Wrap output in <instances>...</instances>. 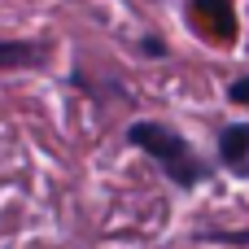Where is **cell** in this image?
<instances>
[{
	"label": "cell",
	"mask_w": 249,
	"mask_h": 249,
	"mask_svg": "<svg viewBox=\"0 0 249 249\" xmlns=\"http://www.w3.org/2000/svg\"><path fill=\"white\" fill-rule=\"evenodd\" d=\"M219 162L232 175L249 179V123H232L219 131Z\"/></svg>",
	"instance_id": "2"
},
{
	"label": "cell",
	"mask_w": 249,
	"mask_h": 249,
	"mask_svg": "<svg viewBox=\"0 0 249 249\" xmlns=\"http://www.w3.org/2000/svg\"><path fill=\"white\" fill-rule=\"evenodd\" d=\"M228 101H232V105H249V74H245V79H236V83L228 88Z\"/></svg>",
	"instance_id": "5"
},
{
	"label": "cell",
	"mask_w": 249,
	"mask_h": 249,
	"mask_svg": "<svg viewBox=\"0 0 249 249\" xmlns=\"http://www.w3.org/2000/svg\"><path fill=\"white\" fill-rule=\"evenodd\" d=\"M193 18H197L219 44L236 39V13H232V0H193Z\"/></svg>",
	"instance_id": "3"
},
{
	"label": "cell",
	"mask_w": 249,
	"mask_h": 249,
	"mask_svg": "<svg viewBox=\"0 0 249 249\" xmlns=\"http://www.w3.org/2000/svg\"><path fill=\"white\" fill-rule=\"evenodd\" d=\"M35 66H48V44L0 39V70H35Z\"/></svg>",
	"instance_id": "4"
},
{
	"label": "cell",
	"mask_w": 249,
	"mask_h": 249,
	"mask_svg": "<svg viewBox=\"0 0 249 249\" xmlns=\"http://www.w3.org/2000/svg\"><path fill=\"white\" fill-rule=\"evenodd\" d=\"M127 144L144 149V153L162 166V175H166L175 188H197V184L210 175V166L197 158V149H193L175 127H166V123H131V127H127Z\"/></svg>",
	"instance_id": "1"
}]
</instances>
